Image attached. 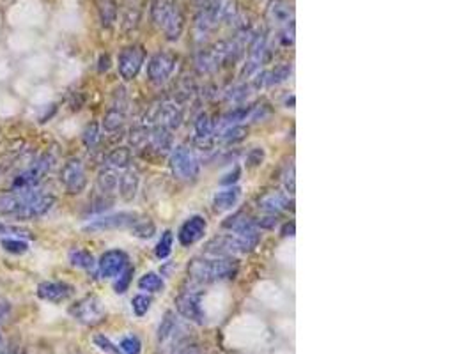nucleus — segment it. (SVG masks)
<instances>
[{
	"label": "nucleus",
	"instance_id": "nucleus-1",
	"mask_svg": "<svg viewBox=\"0 0 473 354\" xmlns=\"http://www.w3.org/2000/svg\"><path fill=\"white\" fill-rule=\"evenodd\" d=\"M239 266L232 257H213L195 258L188 266L192 278L199 284H211V282L232 280L238 275Z\"/></svg>",
	"mask_w": 473,
	"mask_h": 354
},
{
	"label": "nucleus",
	"instance_id": "nucleus-2",
	"mask_svg": "<svg viewBox=\"0 0 473 354\" xmlns=\"http://www.w3.org/2000/svg\"><path fill=\"white\" fill-rule=\"evenodd\" d=\"M151 18L154 25L164 30L171 41L179 39V36L183 34L185 18L178 6V0H154L151 8Z\"/></svg>",
	"mask_w": 473,
	"mask_h": 354
},
{
	"label": "nucleus",
	"instance_id": "nucleus-3",
	"mask_svg": "<svg viewBox=\"0 0 473 354\" xmlns=\"http://www.w3.org/2000/svg\"><path fill=\"white\" fill-rule=\"evenodd\" d=\"M57 199L55 195L46 192H39V190L32 188L27 190V195L23 204L20 206V209L13 214L15 220L20 221H30V220H38V218L45 216L46 213L52 211V207L55 206Z\"/></svg>",
	"mask_w": 473,
	"mask_h": 354
},
{
	"label": "nucleus",
	"instance_id": "nucleus-4",
	"mask_svg": "<svg viewBox=\"0 0 473 354\" xmlns=\"http://www.w3.org/2000/svg\"><path fill=\"white\" fill-rule=\"evenodd\" d=\"M171 169L181 181H197V177L201 176V159L192 148L179 145L171 152Z\"/></svg>",
	"mask_w": 473,
	"mask_h": 354
},
{
	"label": "nucleus",
	"instance_id": "nucleus-5",
	"mask_svg": "<svg viewBox=\"0 0 473 354\" xmlns=\"http://www.w3.org/2000/svg\"><path fill=\"white\" fill-rule=\"evenodd\" d=\"M69 314L76 319L79 322L86 326H96L103 322L107 317V310H105L103 303L96 296H86L80 301L73 303L69 308Z\"/></svg>",
	"mask_w": 473,
	"mask_h": 354
},
{
	"label": "nucleus",
	"instance_id": "nucleus-6",
	"mask_svg": "<svg viewBox=\"0 0 473 354\" xmlns=\"http://www.w3.org/2000/svg\"><path fill=\"white\" fill-rule=\"evenodd\" d=\"M53 166V158L50 155L39 156L29 169L23 170L22 173L13 179V190H32L48 176V172Z\"/></svg>",
	"mask_w": 473,
	"mask_h": 354
},
{
	"label": "nucleus",
	"instance_id": "nucleus-7",
	"mask_svg": "<svg viewBox=\"0 0 473 354\" xmlns=\"http://www.w3.org/2000/svg\"><path fill=\"white\" fill-rule=\"evenodd\" d=\"M60 183L69 195H80L87 188V173L82 159L71 158L60 169Z\"/></svg>",
	"mask_w": 473,
	"mask_h": 354
},
{
	"label": "nucleus",
	"instance_id": "nucleus-8",
	"mask_svg": "<svg viewBox=\"0 0 473 354\" xmlns=\"http://www.w3.org/2000/svg\"><path fill=\"white\" fill-rule=\"evenodd\" d=\"M144 63L145 50L140 44H131V46H126L124 50H121L119 57H117V70H119L121 78L124 81H131L133 78H137Z\"/></svg>",
	"mask_w": 473,
	"mask_h": 354
},
{
	"label": "nucleus",
	"instance_id": "nucleus-9",
	"mask_svg": "<svg viewBox=\"0 0 473 354\" xmlns=\"http://www.w3.org/2000/svg\"><path fill=\"white\" fill-rule=\"evenodd\" d=\"M138 214L130 213V211H123V213H114V214H105V216L96 218V220H91L84 230L91 234L96 232H107V230H119L131 227L137 221Z\"/></svg>",
	"mask_w": 473,
	"mask_h": 354
},
{
	"label": "nucleus",
	"instance_id": "nucleus-10",
	"mask_svg": "<svg viewBox=\"0 0 473 354\" xmlns=\"http://www.w3.org/2000/svg\"><path fill=\"white\" fill-rule=\"evenodd\" d=\"M178 66V55L172 52H158L147 63V78L153 84L161 85L174 74Z\"/></svg>",
	"mask_w": 473,
	"mask_h": 354
},
{
	"label": "nucleus",
	"instance_id": "nucleus-11",
	"mask_svg": "<svg viewBox=\"0 0 473 354\" xmlns=\"http://www.w3.org/2000/svg\"><path fill=\"white\" fill-rule=\"evenodd\" d=\"M175 308L185 319L195 322V324H204L206 312L201 305V296L197 292L185 291L175 298Z\"/></svg>",
	"mask_w": 473,
	"mask_h": 354
},
{
	"label": "nucleus",
	"instance_id": "nucleus-12",
	"mask_svg": "<svg viewBox=\"0 0 473 354\" xmlns=\"http://www.w3.org/2000/svg\"><path fill=\"white\" fill-rule=\"evenodd\" d=\"M128 262L130 258H128L126 251L119 250V248L108 250L100 257L98 271H100L101 278H117L128 268Z\"/></svg>",
	"mask_w": 473,
	"mask_h": 354
},
{
	"label": "nucleus",
	"instance_id": "nucleus-13",
	"mask_svg": "<svg viewBox=\"0 0 473 354\" xmlns=\"http://www.w3.org/2000/svg\"><path fill=\"white\" fill-rule=\"evenodd\" d=\"M206 230H208V221L201 214H194V216L187 218V220L181 223L178 230V241L181 243V247L188 248L192 244L199 243V241L204 237Z\"/></svg>",
	"mask_w": 473,
	"mask_h": 354
},
{
	"label": "nucleus",
	"instance_id": "nucleus-14",
	"mask_svg": "<svg viewBox=\"0 0 473 354\" xmlns=\"http://www.w3.org/2000/svg\"><path fill=\"white\" fill-rule=\"evenodd\" d=\"M266 52H268V39H266L265 34H258L248 46V55H246V63L241 71L243 78H248L252 74L259 73L262 63H265Z\"/></svg>",
	"mask_w": 473,
	"mask_h": 354
},
{
	"label": "nucleus",
	"instance_id": "nucleus-15",
	"mask_svg": "<svg viewBox=\"0 0 473 354\" xmlns=\"http://www.w3.org/2000/svg\"><path fill=\"white\" fill-rule=\"evenodd\" d=\"M266 18L275 29H287L293 27V18H295V11H293V4L289 0H269L268 9H266Z\"/></svg>",
	"mask_w": 473,
	"mask_h": 354
},
{
	"label": "nucleus",
	"instance_id": "nucleus-16",
	"mask_svg": "<svg viewBox=\"0 0 473 354\" xmlns=\"http://www.w3.org/2000/svg\"><path fill=\"white\" fill-rule=\"evenodd\" d=\"M153 117L154 121L158 122V126L168 129V131H174V129H178L179 126L183 124L185 115L178 103H174V101H165V103H161L160 107H156Z\"/></svg>",
	"mask_w": 473,
	"mask_h": 354
},
{
	"label": "nucleus",
	"instance_id": "nucleus-17",
	"mask_svg": "<svg viewBox=\"0 0 473 354\" xmlns=\"http://www.w3.org/2000/svg\"><path fill=\"white\" fill-rule=\"evenodd\" d=\"M73 292H75V287L66 284V282H41V284L38 285L36 294H38V298L43 299V301L62 303L66 301V299H69L71 296H73Z\"/></svg>",
	"mask_w": 473,
	"mask_h": 354
},
{
	"label": "nucleus",
	"instance_id": "nucleus-18",
	"mask_svg": "<svg viewBox=\"0 0 473 354\" xmlns=\"http://www.w3.org/2000/svg\"><path fill=\"white\" fill-rule=\"evenodd\" d=\"M291 70H293L291 64H279L275 67H269V70L258 73V78L253 80V85L258 88L275 87V85L284 84L291 77Z\"/></svg>",
	"mask_w": 473,
	"mask_h": 354
},
{
	"label": "nucleus",
	"instance_id": "nucleus-19",
	"mask_svg": "<svg viewBox=\"0 0 473 354\" xmlns=\"http://www.w3.org/2000/svg\"><path fill=\"white\" fill-rule=\"evenodd\" d=\"M138 188H140V173L133 166H128L123 176H119V188L117 190H119L123 200L131 202L137 197Z\"/></svg>",
	"mask_w": 473,
	"mask_h": 354
},
{
	"label": "nucleus",
	"instance_id": "nucleus-20",
	"mask_svg": "<svg viewBox=\"0 0 473 354\" xmlns=\"http://www.w3.org/2000/svg\"><path fill=\"white\" fill-rule=\"evenodd\" d=\"M241 199V188L239 186H227L225 190L216 192L213 197V209L215 213H227Z\"/></svg>",
	"mask_w": 473,
	"mask_h": 354
},
{
	"label": "nucleus",
	"instance_id": "nucleus-21",
	"mask_svg": "<svg viewBox=\"0 0 473 354\" xmlns=\"http://www.w3.org/2000/svg\"><path fill=\"white\" fill-rule=\"evenodd\" d=\"M147 145L151 149H154L160 155H171L172 149H174V138H172V133L168 129L161 128V126H154L149 129V140Z\"/></svg>",
	"mask_w": 473,
	"mask_h": 354
},
{
	"label": "nucleus",
	"instance_id": "nucleus-22",
	"mask_svg": "<svg viewBox=\"0 0 473 354\" xmlns=\"http://www.w3.org/2000/svg\"><path fill=\"white\" fill-rule=\"evenodd\" d=\"M96 183L101 195L112 197L114 192H117V188H119V172L112 169V166H105L98 173Z\"/></svg>",
	"mask_w": 473,
	"mask_h": 354
},
{
	"label": "nucleus",
	"instance_id": "nucleus-23",
	"mask_svg": "<svg viewBox=\"0 0 473 354\" xmlns=\"http://www.w3.org/2000/svg\"><path fill=\"white\" fill-rule=\"evenodd\" d=\"M259 207H261L265 213L277 214L282 213V211L289 209V197L284 195L280 192H268L259 199Z\"/></svg>",
	"mask_w": 473,
	"mask_h": 354
},
{
	"label": "nucleus",
	"instance_id": "nucleus-24",
	"mask_svg": "<svg viewBox=\"0 0 473 354\" xmlns=\"http://www.w3.org/2000/svg\"><path fill=\"white\" fill-rule=\"evenodd\" d=\"M27 195V190H13L8 193H0V216H11L20 209Z\"/></svg>",
	"mask_w": 473,
	"mask_h": 354
},
{
	"label": "nucleus",
	"instance_id": "nucleus-25",
	"mask_svg": "<svg viewBox=\"0 0 473 354\" xmlns=\"http://www.w3.org/2000/svg\"><path fill=\"white\" fill-rule=\"evenodd\" d=\"M213 133H215V122L211 121L208 114H201L195 121V140L197 144H208L213 138Z\"/></svg>",
	"mask_w": 473,
	"mask_h": 354
},
{
	"label": "nucleus",
	"instance_id": "nucleus-26",
	"mask_svg": "<svg viewBox=\"0 0 473 354\" xmlns=\"http://www.w3.org/2000/svg\"><path fill=\"white\" fill-rule=\"evenodd\" d=\"M69 262H71V266H75V268H80V270H86V271H93L98 266L94 255L91 254V251L82 250V248L71 251Z\"/></svg>",
	"mask_w": 473,
	"mask_h": 354
},
{
	"label": "nucleus",
	"instance_id": "nucleus-27",
	"mask_svg": "<svg viewBox=\"0 0 473 354\" xmlns=\"http://www.w3.org/2000/svg\"><path fill=\"white\" fill-rule=\"evenodd\" d=\"M165 287L164 278L160 277L158 273H144L140 278H138V289L144 292H149V294H156V292H161Z\"/></svg>",
	"mask_w": 473,
	"mask_h": 354
},
{
	"label": "nucleus",
	"instance_id": "nucleus-28",
	"mask_svg": "<svg viewBox=\"0 0 473 354\" xmlns=\"http://www.w3.org/2000/svg\"><path fill=\"white\" fill-rule=\"evenodd\" d=\"M131 151L128 148H116L112 151L108 152L107 156V163L108 166H112V169H128L131 166Z\"/></svg>",
	"mask_w": 473,
	"mask_h": 354
},
{
	"label": "nucleus",
	"instance_id": "nucleus-29",
	"mask_svg": "<svg viewBox=\"0 0 473 354\" xmlns=\"http://www.w3.org/2000/svg\"><path fill=\"white\" fill-rule=\"evenodd\" d=\"M130 229H131V236L138 237V240H151V237L156 234V225H154L149 218L138 216L137 221H135Z\"/></svg>",
	"mask_w": 473,
	"mask_h": 354
},
{
	"label": "nucleus",
	"instance_id": "nucleus-30",
	"mask_svg": "<svg viewBox=\"0 0 473 354\" xmlns=\"http://www.w3.org/2000/svg\"><path fill=\"white\" fill-rule=\"evenodd\" d=\"M246 133H248V128H245L243 124L227 126V128H224L220 131V140L227 145L238 144V142L245 140Z\"/></svg>",
	"mask_w": 473,
	"mask_h": 354
},
{
	"label": "nucleus",
	"instance_id": "nucleus-31",
	"mask_svg": "<svg viewBox=\"0 0 473 354\" xmlns=\"http://www.w3.org/2000/svg\"><path fill=\"white\" fill-rule=\"evenodd\" d=\"M96 2H98V11H100L103 25H107V27L112 25V23L116 22V15H117L116 0H96Z\"/></svg>",
	"mask_w": 473,
	"mask_h": 354
},
{
	"label": "nucleus",
	"instance_id": "nucleus-32",
	"mask_svg": "<svg viewBox=\"0 0 473 354\" xmlns=\"http://www.w3.org/2000/svg\"><path fill=\"white\" fill-rule=\"evenodd\" d=\"M172 247H174V234H172L171 230H165V232L161 234L160 241L156 243V248H154L156 258H160V261L168 258V255L172 254Z\"/></svg>",
	"mask_w": 473,
	"mask_h": 354
},
{
	"label": "nucleus",
	"instance_id": "nucleus-33",
	"mask_svg": "<svg viewBox=\"0 0 473 354\" xmlns=\"http://www.w3.org/2000/svg\"><path fill=\"white\" fill-rule=\"evenodd\" d=\"M82 140L87 149H94L101 140V129L98 122H89L82 131Z\"/></svg>",
	"mask_w": 473,
	"mask_h": 354
},
{
	"label": "nucleus",
	"instance_id": "nucleus-34",
	"mask_svg": "<svg viewBox=\"0 0 473 354\" xmlns=\"http://www.w3.org/2000/svg\"><path fill=\"white\" fill-rule=\"evenodd\" d=\"M151 303H153L151 296L137 294L133 299H131V308H133V314L137 315V317H144V315L149 312Z\"/></svg>",
	"mask_w": 473,
	"mask_h": 354
},
{
	"label": "nucleus",
	"instance_id": "nucleus-35",
	"mask_svg": "<svg viewBox=\"0 0 473 354\" xmlns=\"http://www.w3.org/2000/svg\"><path fill=\"white\" fill-rule=\"evenodd\" d=\"M0 244L8 254L13 255H23L29 251V243L22 240H15V237H4V240L0 241Z\"/></svg>",
	"mask_w": 473,
	"mask_h": 354
},
{
	"label": "nucleus",
	"instance_id": "nucleus-36",
	"mask_svg": "<svg viewBox=\"0 0 473 354\" xmlns=\"http://www.w3.org/2000/svg\"><path fill=\"white\" fill-rule=\"evenodd\" d=\"M133 273H135L133 268H130V266H128L126 270H124L123 273H121L119 277L116 278V282H114V291H116L117 294H124V292L130 289L131 280H133Z\"/></svg>",
	"mask_w": 473,
	"mask_h": 354
},
{
	"label": "nucleus",
	"instance_id": "nucleus-37",
	"mask_svg": "<svg viewBox=\"0 0 473 354\" xmlns=\"http://www.w3.org/2000/svg\"><path fill=\"white\" fill-rule=\"evenodd\" d=\"M174 332H175L174 314H172V312H167L164 321H161L160 328H158V340H160V342H165V340H167Z\"/></svg>",
	"mask_w": 473,
	"mask_h": 354
},
{
	"label": "nucleus",
	"instance_id": "nucleus-38",
	"mask_svg": "<svg viewBox=\"0 0 473 354\" xmlns=\"http://www.w3.org/2000/svg\"><path fill=\"white\" fill-rule=\"evenodd\" d=\"M119 349L123 354H140L142 342L138 340V336L128 335L119 342Z\"/></svg>",
	"mask_w": 473,
	"mask_h": 354
},
{
	"label": "nucleus",
	"instance_id": "nucleus-39",
	"mask_svg": "<svg viewBox=\"0 0 473 354\" xmlns=\"http://www.w3.org/2000/svg\"><path fill=\"white\" fill-rule=\"evenodd\" d=\"M94 343H96V347H100L103 353L107 354H123L121 353L119 346H116V343L112 342V340L108 339V336L105 335H94Z\"/></svg>",
	"mask_w": 473,
	"mask_h": 354
},
{
	"label": "nucleus",
	"instance_id": "nucleus-40",
	"mask_svg": "<svg viewBox=\"0 0 473 354\" xmlns=\"http://www.w3.org/2000/svg\"><path fill=\"white\" fill-rule=\"evenodd\" d=\"M265 162V151L261 148H255L246 155V166H259Z\"/></svg>",
	"mask_w": 473,
	"mask_h": 354
},
{
	"label": "nucleus",
	"instance_id": "nucleus-41",
	"mask_svg": "<svg viewBox=\"0 0 473 354\" xmlns=\"http://www.w3.org/2000/svg\"><path fill=\"white\" fill-rule=\"evenodd\" d=\"M284 186H286L287 193H295V166L291 165L289 169H287L286 176H284Z\"/></svg>",
	"mask_w": 473,
	"mask_h": 354
},
{
	"label": "nucleus",
	"instance_id": "nucleus-42",
	"mask_svg": "<svg viewBox=\"0 0 473 354\" xmlns=\"http://www.w3.org/2000/svg\"><path fill=\"white\" fill-rule=\"evenodd\" d=\"M239 176H241V170H239V166H234V169H232L231 172L225 173L224 179H220V185H224V186H234V183L239 179Z\"/></svg>",
	"mask_w": 473,
	"mask_h": 354
},
{
	"label": "nucleus",
	"instance_id": "nucleus-43",
	"mask_svg": "<svg viewBox=\"0 0 473 354\" xmlns=\"http://www.w3.org/2000/svg\"><path fill=\"white\" fill-rule=\"evenodd\" d=\"M246 96H248V93H246V87H236L234 91H231V93L227 94L229 100L234 101V103H239V101L245 100Z\"/></svg>",
	"mask_w": 473,
	"mask_h": 354
},
{
	"label": "nucleus",
	"instance_id": "nucleus-44",
	"mask_svg": "<svg viewBox=\"0 0 473 354\" xmlns=\"http://www.w3.org/2000/svg\"><path fill=\"white\" fill-rule=\"evenodd\" d=\"M9 312H11V305H9V301L4 298H0V322L8 317Z\"/></svg>",
	"mask_w": 473,
	"mask_h": 354
},
{
	"label": "nucleus",
	"instance_id": "nucleus-45",
	"mask_svg": "<svg viewBox=\"0 0 473 354\" xmlns=\"http://www.w3.org/2000/svg\"><path fill=\"white\" fill-rule=\"evenodd\" d=\"M8 232H22V234H25V236H29L30 234V232H27V230L16 229V227H9V225H4V223H0V234H8Z\"/></svg>",
	"mask_w": 473,
	"mask_h": 354
},
{
	"label": "nucleus",
	"instance_id": "nucleus-46",
	"mask_svg": "<svg viewBox=\"0 0 473 354\" xmlns=\"http://www.w3.org/2000/svg\"><path fill=\"white\" fill-rule=\"evenodd\" d=\"M108 67H110V59H108V55H103L100 59V66H98V70H100V71H107Z\"/></svg>",
	"mask_w": 473,
	"mask_h": 354
},
{
	"label": "nucleus",
	"instance_id": "nucleus-47",
	"mask_svg": "<svg viewBox=\"0 0 473 354\" xmlns=\"http://www.w3.org/2000/svg\"><path fill=\"white\" fill-rule=\"evenodd\" d=\"M199 2H201L202 6H208V4H211V2H216V0H199Z\"/></svg>",
	"mask_w": 473,
	"mask_h": 354
}]
</instances>
